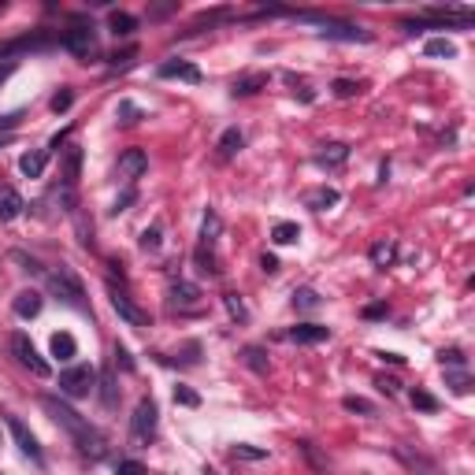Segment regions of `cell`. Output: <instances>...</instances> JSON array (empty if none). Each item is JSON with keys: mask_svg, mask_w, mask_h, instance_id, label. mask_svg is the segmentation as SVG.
Instances as JSON below:
<instances>
[{"mask_svg": "<svg viewBox=\"0 0 475 475\" xmlns=\"http://www.w3.org/2000/svg\"><path fill=\"white\" fill-rule=\"evenodd\" d=\"M116 475H149V471H145V464H138V461H123Z\"/></svg>", "mask_w": 475, "mask_h": 475, "instance_id": "f6af8a7d", "label": "cell"}, {"mask_svg": "<svg viewBox=\"0 0 475 475\" xmlns=\"http://www.w3.org/2000/svg\"><path fill=\"white\" fill-rule=\"evenodd\" d=\"M156 401L153 398H141L134 416H130V438L138 442V446H149V442L156 438Z\"/></svg>", "mask_w": 475, "mask_h": 475, "instance_id": "5b68a950", "label": "cell"}, {"mask_svg": "<svg viewBox=\"0 0 475 475\" xmlns=\"http://www.w3.org/2000/svg\"><path fill=\"white\" fill-rule=\"evenodd\" d=\"M290 338L297 342V346H320V342L331 338V327H320V323H297V327H290Z\"/></svg>", "mask_w": 475, "mask_h": 475, "instance_id": "7c38bea8", "label": "cell"}, {"mask_svg": "<svg viewBox=\"0 0 475 475\" xmlns=\"http://www.w3.org/2000/svg\"><path fill=\"white\" fill-rule=\"evenodd\" d=\"M297 19L316 23V26H320V38H327V41H371V30L356 26V23H338V19H331V15L297 11Z\"/></svg>", "mask_w": 475, "mask_h": 475, "instance_id": "3957f363", "label": "cell"}, {"mask_svg": "<svg viewBox=\"0 0 475 475\" xmlns=\"http://www.w3.org/2000/svg\"><path fill=\"white\" fill-rule=\"evenodd\" d=\"M234 457H241V461H264L268 449H256V446H245V442H238V446L231 449Z\"/></svg>", "mask_w": 475, "mask_h": 475, "instance_id": "e575fe53", "label": "cell"}, {"mask_svg": "<svg viewBox=\"0 0 475 475\" xmlns=\"http://www.w3.org/2000/svg\"><path fill=\"white\" fill-rule=\"evenodd\" d=\"M438 360H442V364H453V368H464V364H468V356H464L461 349H442Z\"/></svg>", "mask_w": 475, "mask_h": 475, "instance_id": "7bdbcfd3", "label": "cell"}, {"mask_svg": "<svg viewBox=\"0 0 475 475\" xmlns=\"http://www.w3.org/2000/svg\"><path fill=\"white\" fill-rule=\"evenodd\" d=\"M427 56H446V60H453L457 56V45L453 41H446V38H435V41H427V48H423Z\"/></svg>", "mask_w": 475, "mask_h": 475, "instance_id": "4dcf8cb0", "label": "cell"}, {"mask_svg": "<svg viewBox=\"0 0 475 475\" xmlns=\"http://www.w3.org/2000/svg\"><path fill=\"white\" fill-rule=\"evenodd\" d=\"M19 119H23V111H11V116H4V119H0V126H4V130H11V126H19Z\"/></svg>", "mask_w": 475, "mask_h": 475, "instance_id": "f907efd6", "label": "cell"}, {"mask_svg": "<svg viewBox=\"0 0 475 475\" xmlns=\"http://www.w3.org/2000/svg\"><path fill=\"white\" fill-rule=\"evenodd\" d=\"M260 268H264V271L271 275V271H278V260H275L271 253H264V256H260Z\"/></svg>", "mask_w": 475, "mask_h": 475, "instance_id": "c3c4849f", "label": "cell"}, {"mask_svg": "<svg viewBox=\"0 0 475 475\" xmlns=\"http://www.w3.org/2000/svg\"><path fill=\"white\" fill-rule=\"evenodd\" d=\"M11 260H15V264H23V271H30V275H41V271H45L34 256H26V253H19V249H11Z\"/></svg>", "mask_w": 475, "mask_h": 475, "instance_id": "8d00e7d4", "label": "cell"}, {"mask_svg": "<svg viewBox=\"0 0 475 475\" xmlns=\"http://www.w3.org/2000/svg\"><path fill=\"white\" fill-rule=\"evenodd\" d=\"M8 431H11V438H15V446H19L34 464L45 461V457H41V446H38V438H34V431H26V423H23L19 416H8Z\"/></svg>", "mask_w": 475, "mask_h": 475, "instance_id": "30bf717a", "label": "cell"}, {"mask_svg": "<svg viewBox=\"0 0 475 475\" xmlns=\"http://www.w3.org/2000/svg\"><path fill=\"white\" fill-rule=\"evenodd\" d=\"M241 141H245V138H241V130H223V138H219L216 149H219V156H223V160H231V156L241 149Z\"/></svg>", "mask_w": 475, "mask_h": 475, "instance_id": "484cf974", "label": "cell"}, {"mask_svg": "<svg viewBox=\"0 0 475 475\" xmlns=\"http://www.w3.org/2000/svg\"><path fill=\"white\" fill-rule=\"evenodd\" d=\"M108 301H111V308L119 312V320H126L130 327H149V316H145L141 308H138L134 301H130L119 286H108Z\"/></svg>", "mask_w": 475, "mask_h": 475, "instance_id": "9c48e42d", "label": "cell"}, {"mask_svg": "<svg viewBox=\"0 0 475 475\" xmlns=\"http://www.w3.org/2000/svg\"><path fill=\"white\" fill-rule=\"evenodd\" d=\"M145 171H149V156H145V149H126L119 156V178L123 182H134V178H141Z\"/></svg>", "mask_w": 475, "mask_h": 475, "instance_id": "8fae6325", "label": "cell"}, {"mask_svg": "<svg viewBox=\"0 0 475 475\" xmlns=\"http://www.w3.org/2000/svg\"><path fill=\"white\" fill-rule=\"evenodd\" d=\"M138 60V48H123V53L111 56V71H119V67H130V63Z\"/></svg>", "mask_w": 475, "mask_h": 475, "instance_id": "b9f144b4", "label": "cell"}, {"mask_svg": "<svg viewBox=\"0 0 475 475\" xmlns=\"http://www.w3.org/2000/svg\"><path fill=\"white\" fill-rule=\"evenodd\" d=\"M201 475H219V471H216V468H204V471H201Z\"/></svg>", "mask_w": 475, "mask_h": 475, "instance_id": "11a10c76", "label": "cell"}, {"mask_svg": "<svg viewBox=\"0 0 475 475\" xmlns=\"http://www.w3.org/2000/svg\"><path fill=\"white\" fill-rule=\"evenodd\" d=\"M48 349H53V356H56V360H71V356L78 353V342H75V334L60 331V334H53V342H48Z\"/></svg>", "mask_w": 475, "mask_h": 475, "instance_id": "ffe728a7", "label": "cell"}, {"mask_svg": "<svg viewBox=\"0 0 475 475\" xmlns=\"http://www.w3.org/2000/svg\"><path fill=\"white\" fill-rule=\"evenodd\" d=\"M301 238V226L297 223H275V231H271V241L275 245H293Z\"/></svg>", "mask_w": 475, "mask_h": 475, "instance_id": "4316f807", "label": "cell"}, {"mask_svg": "<svg viewBox=\"0 0 475 475\" xmlns=\"http://www.w3.org/2000/svg\"><path fill=\"white\" fill-rule=\"evenodd\" d=\"M293 305L305 308V312H308V308H320V293L312 286H301V290H293Z\"/></svg>", "mask_w": 475, "mask_h": 475, "instance_id": "f546056e", "label": "cell"}, {"mask_svg": "<svg viewBox=\"0 0 475 475\" xmlns=\"http://www.w3.org/2000/svg\"><path fill=\"white\" fill-rule=\"evenodd\" d=\"M48 290L56 293V297L67 305V308H75V312H86V290H82V278L75 275V268H67V264H60L53 275H48Z\"/></svg>", "mask_w": 475, "mask_h": 475, "instance_id": "7a4b0ae2", "label": "cell"}, {"mask_svg": "<svg viewBox=\"0 0 475 475\" xmlns=\"http://www.w3.org/2000/svg\"><path fill=\"white\" fill-rule=\"evenodd\" d=\"M116 401H119L116 375H111V371H104V375H101V405H104V408H116Z\"/></svg>", "mask_w": 475, "mask_h": 475, "instance_id": "83f0119b", "label": "cell"}, {"mask_svg": "<svg viewBox=\"0 0 475 475\" xmlns=\"http://www.w3.org/2000/svg\"><path fill=\"white\" fill-rule=\"evenodd\" d=\"M379 356H383V360H390V364H401V360H405L401 353H379Z\"/></svg>", "mask_w": 475, "mask_h": 475, "instance_id": "db71d44e", "label": "cell"}, {"mask_svg": "<svg viewBox=\"0 0 475 475\" xmlns=\"http://www.w3.org/2000/svg\"><path fill=\"white\" fill-rule=\"evenodd\" d=\"M60 45L67 48V53H75L78 60H89L97 53V30L93 26H75L60 38Z\"/></svg>", "mask_w": 475, "mask_h": 475, "instance_id": "ba28073f", "label": "cell"}, {"mask_svg": "<svg viewBox=\"0 0 475 475\" xmlns=\"http://www.w3.org/2000/svg\"><path fill=\"white\" fill-rule=\"evenodd\" d=\"M41 405H45V413L53 416V420L60 423V427L75 438V446H78L82 453H86V457H93V461H101V457L108 453V446H104V435L97 431L89 420H82L71 405H63L60 398H41Z\"/></svg>", "mask_w": 475, "mask_h": 475, "instance_id": "6da1fadb", "label": "cell"}, {"mask_svg": "<svg viewBox=\"0 0 475 475\" xmlns=\"http://www.w3.org/2000/svg\"><path fill=\"white\" fill-rule=\"evenodd\" d=\"M241 360H245V364H249L256 375H268V353L260 349V346H245V349H241Z\"/></svg>", "mask_w": 475, "mask_h": 475, "instance_id": "d4e9b609", "label": "cell"}, {"mask_svg": "<svg viewBox=\"0 0 475 475\" xmlns=\"http://www.w3.org/2000/svg\"><path fill=\"white\" fill-rule=\"evenodd\" d=\"M116 356H119V364H123L126 371H134V360L126 356V349H123V346H116Z\"/></svg>", "mask_w": 475, "mask_h": 475, "instance_id": "f5cc1de1", "label": "cell"}, {"mask_svg": "<svg viewBox=\"0 0 475 475\" xmlns=\"http://www.w3.org/2000/svg\"><path fill=\"white\" fill-rule=\"evenodd\" d=\"M130 201H134V190H126L123 197L116 201V208H111V212H116V216H119V212H126V204H130Z\"/></svg>", "mask_w": 475, "mask_h": 475, "instance_id": "7dc6e473", "label": "cell"}, {"mask_svg": "<svg viewBox=\"0 0 475 475\" xmlns=\"http://www.w3.org/2000/svg\"><path fill=\"white\" fill-rule=\"evenodd\" d=\"M175 405H186V408H197L201 405V398L193 394L190 386H175Z\"/></svg>", "mask_w": 475, "mask_h": 475, "instance_id": "f35d334b", "label": "cell"}, {"mask_svg": "<svg viewBox=\"0 0 475 475\" xmlns=\"http://www.w3.org/2000/svg\"><path fill=\"white\" fill-rule=\"evenodd\" d=\"M216 241H219V216L216 212H208L204 223H201V245L197 253H193V260H197V271L204 275H219V260H216Z\"/></svg>", "mask_w": 475, "mask_h": 475, "instance_id": "277c9868", "label": "cell"}, {"mask_svg": "<svg viewBox=\"0 0 475 475\" xmlns=\"http://www.w3.org/2000/svg\"><path fill=\"white\" fill-rule=\"evenodd\" d=\"M41 293L38 290H23V293H15V301H11V308H15V316H23V320H34L38 312H41Z\"/></svg>", "mask_w": 475, "mask_h": 475, "instance_id": "5bb4252c", "label": "cell"}, {"mask_svg": "<svg viewBox=\"0 0 475 475\" xmlns=\"http://www.w3.org/2000/svg\"><path fill=\"white\" fill-rule=\"evenodd\" d=\"M141 249L145 253H156L160 249V223H153V226H145V231H141Z\"/></svg>", "mask_w": 475, "mask_h": 475, "instance_id": "836d02e7", "label": "cell"}, {"mask_svg": "<svg viewBox=\"0 0 475 475\" xmlns=\"http://www.w3.org/2000/svg\"><path fill=\"white\" fill-rule=\"evenodd\" d=\"M71 101H75V93H71V86H63L56 97H53V111H56V116H60V111H67L71 108Z\"/></svg>", "mask_w": 475, "mask_h": 475, "instance_id": "ab89813d", "label": "cell"}, {"mask_svg": "<svg viewBox=\"0 0 475 475\" xmlns=\"http://www.w3.org/2000/svg\"><path fill=\"white\" fill-rule=\"evenodd\" d=\"M11 353H15V360H19V364H23L30 375H38V379H45V375L53 371V368H48V360L34 349V342H30L23 331H19V334H11Z\"/></svg>", "mask_w": 475, "mask_h": 475, "instance_id": "52a82bcc", "label": "cell"}, {"mask_svg": "<svg viewBox=\"0 0 475 475\" xmlns=\"http://www.w3.org/2000/svg\"><path fill=\"white\" fill-rule=\"evenodd\" d=\"M413 405L420 408V413H438V398L435 394H427V390H413Z\"/></svg>", "mask_w": 475, "mask_h": 475, "instance_id": "d6a6232c", "label": "cell"}, {"mask_svg": "<svg viewBox=\"0 0 475 475\" xmlns=\"http://www.w3.org/2000/svg\"><path fill=\"white\" fill-rule=\"evenodd\" d=\"M346 405V413H360V416H375V405L371 401H364V398H346L342 401Z\"/></svg>", "mask_w": 475, "mask_h": 475, "instance_id": "d590c367", "label": "cell"}, {"mask_svg": "<svg viewBox=\"0 0 475 475\" xmlns=\"http://www.w3.org/2000/svg\"><path fill=\"white\" fill-rule=\"evenodd\" d=\"M171 301L175 305H197L201 301V290L193 286V283H175L171 286Z\"/></svg>", "mask_w": 475, "mask_h": 475, "instance_id": "603a6c76", "label": "cell"}, {"mask_svg": "<svg viewBox=\"0 0 475 475\" xmlns=\"http://www.w3.org/2000/svg\"><path fill=\"white\" fill-rule=\"evenodd\" d=\"M398 260V245L394 241H375L371 245V264L375 268H390Z\"/></svg>", "mask_w": 475, "mask_h": 475, "instance_id": "44dd1931", "label": "cell"}, {"mask_svg": "<svg viewBox=\"0 0 475 475\" xmlns=\"http://www.w3.org/2000/svg\"><path fill=\"white\" fill-rule=\"evenodd\" d=\"M160 78H182V82H201V71L186 60H168L160 63Z\"/></svg>", "mask_w": 475, "mask_h": 475, "instance_id": "9a60e30c", "label": "cell"}, {"mask_svg": "<svg viewBox=\"0 0 475 475\" xmlns=\"http://www.w3.org/2000/svg\"><path fill=\"white\" fill-rule=\"evenodd\" d=\"M78 171H82V149H78V145H67V149H63V171H60L63 190H75Z\"/></svg>", "mask_w": 475, "mask_h": 475, "instance_id": "4fadbf2b", "label": "cell"}, {"mask_svg": "<svg viewBox=\"0 0 475 475\" xmlns=\"http://www.w3.org/2000/svg\"><path fill=\"white\" fill-rule=\"evenodd\" d=\"M346 156H349V149H346V145H323V153L316 156L320 163H323V168H342V163H346Z\"/></svg>", "mask_w": 475, "mask_h": 475, "instance_id": "7402d4cb", "label": "cell"}, {"mask_svg": "<svg viewBox=\"0 0 475 475\" xmlns=\"http://www.w3.org/2000/svg\"><path fill=\"white\" fill-rule=\"evenodd\" d=\"M119 116H126L123 123H138V119H141V111L130 104V101H119Z\"/></svg>", "mask_w": 475, "mask_h": 475, "instance_id": "ee69618b", "label": "cell"}, {"mask_svg": "<svg viewBox=\"0 0 475 475\" xmlns=\"http://www.w3.org/2000/svg\"><path fill=\"white\" fill-rule=\"evenodd\" d=\"M331 204H338V190L323 186V190H316V193H308V208H312V212H327Z\"/></svg>", "mask_w": 475, "mask_h": 475, "instance_id": "cb8c5ba5", "label": "cell"}, {"mask_svg": "<svg viewBox=\"0 0 475 475\" xmlns=\"http://www.w3.org/2000/svg\"><path fill=\"white\" fill-rule=\"evenodd\" d=\"M23 208H26V204H23L19 193H15L11 186H0V223H11Z\"/></svg>", "mask_w": 475, "mask_h": 475, "instance_id": "2e32d148", "label": "cell"}, {"mask_svg": "<svg viewBox=\"0 0 475 475\" xmlns=\"http://www.w3.org/2000/svg\"><path fill=\"white\" fill-rule=\"evenodd\" d=\"M364 316H368V320H379V316H386V305H368V308H364Z\"/></svg>", "mask_w": 475, "mask_h": 475, "instance_id": "681fc988", "label": "cell"}, {"mask_svg": "<svg viewBox=\"0 0 475 475\" xmlns=\"http://www.w3.org/2000/svg\"><path fill=\"white\" fill-rule=\"evenodd\" d=\"M108 30H111L116 38H130V34L138 30V19H134L130 11H111V15H108Z\"/></svg>", "mask_w": 475, "mask_h": 475, "instance_id": "d6986e66", "label": "cell"}, {"mask_svg": "<svg viewBox=\"0 0 475 475\" xmlns=\"http://www.w3.org/2000/svg\"><path fill=\"white\" fill-rule=\"evenodd\" d=\"M449 386L457 390V394H468V390H471V379H468V375H449Z\"/></svg>", "mask_w": 475, "mask_h": 475, "instance_id": "bcb514c9", "label": "cell"}, {"mask_svg": "<svg viewBox=\"0 0 475 475\" xmlns=\"http://www.w3.org/2000/svg\"><path fill=\"white\" fill-rule=\"evenodd\" d=\"M223 305H226V312H231L238 323H245V320H249V308L241 305V297H238V293H223Z\"/></svg>", "mask_w": 475, "mask_h": 475, "instance_id": "1f68e13d", "label": "cell"}, {"mask_svg": "<svg viewBox=\"0 0 475 475\" xmlns=\"http://www.w3.org/2000/svg\"><path fill=\"white\" fill-rule=\"evenodd\" d=\"M45 163H48V153L45 149H30V153L19 156V171L26 178H41L45 175Z\"/></svg>", "mask_w": 475, "mask_h": 475, "instance_id": "e0dca14e", "label": "cell"}, {"mask_svg": "<svg viewBox=\"0 0 475 475\" xmlns=\"http://www.w3.org/2000/svg\"><path fill=\"white\" fill-rule=\"evenodd\" d=\"M375 386H379V390H383L386 398H394L398 390H401V383L394 379V375H375Z\"/></svg>", "mask_w": 475, "mask_h": 475, "instance_id": "60d3db41", "label": "cell"}, {"mask_svg": "<svg viewBox=\"0 0 475 475\" xmlns=\"http://www.w3.org/2000/svg\"><path fill=\"white\" fill-rule=\"evenodd\" d=\"M15 67H19V60H4V67H0V86H4V78H8Z\"/></svg>", "mask_w": 475, "mask_h": 475, "instance_id": "816d5d0a", "label": "cell"}, {"mask_svg": "<svg viewBox=\"0 0 475 475\" xmlns=\"http://www.w3.org/2000/svg\"><path fill=\"white\" fill-rule=\"evenodd\" d=\"M97 386V371L93 364H75L60 375V394L63 398H89V390Z\"/></svg>", "mask_w": 475, "mask_h": 475, "instance_id": "8992f818", "label": "cell"}, {"mask_svg": "<svg viewBox=\"0 0 475 475\" xmlns=\"http://www.w3.org/2000/svg\"><path fill=\"white\" fill-rule=\"evenodd\" d=\"M297 453L305 457L308 464H312V471H316V475H327V468H331V461H327V457L320 453V446H316V442H308V438H301V442H297Z\"/></svg>", "mask_w": 475, "mask_h": 475, "instance_id": "ac0fdd59", "label": "cell"}, {"mask_svg": "<svg viewBox=\"0 0 475 475\" xmlns=\"http://www.w3.org/2000/svg\"><path fill=\"white\" fill-rule=\"evenodd\" d=\"M331 89H334V97L349 101V97H356V89H360V86H356V82H349V78H334V86H331Z\"/></svg>", "mask_w": 475, "mask_h": 475, "instance_id": "74e56055", "label": "cell"}, {"mask_svg": "<svg viewBox=\"0 0 475 475\" xmlns=\"http://www.w3.org/2000/svg\"><path fill=\"white\" fill-rule=\"evenodd\" d=\"M260 86H268V75H249V78H238V82H234V97H249V93H256Z\"/></svg>", "mask_w": 475, "mask_h": 475, "instance_id": "f1b7e54d", "label": "cell"}, {"mask_svg": "<svg viewBox=\"0 0 475 475\" xmlns=\"http://www.w3.org/2000/svg\"><path fill=\"white\" fill-rule=\"evenodd\" d=\"M360 475H368V471H360Z\"/></svg>", "mask_w": 475, "mask_h": 475, "instance_id": "9f6ffc18", "label": "cell"}]
</instances>
